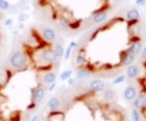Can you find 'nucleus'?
<instances>
[{
	"instance_id": "obj_1",
	"label": "nucleus",
	"mask_w": 146,
	"mask_h": 121,
	"mask_svg": "<svg viewBox=\"0 0 146 121\" xmlns=\"http://www.w3.org/2000/svg\"><path fill=\"white\" fill-rule=\"evenodd\" d=\"M26 61L27 59L25 54L21 51L15 52L10 59V63H11L12 66L16 68H21L24 67L26 63Z\"/></svg>"
},
{
	"instance_id": "obj_2",
	"label": "nucleus",
	"mask_w": 146,
	"mask_h": 121,
	"mask_svg": "<svg viewBox=\"0 0 146 121\" xmlns=\"http://www.w3.org/2000/svg\"><path fill=\"white\" fill-rule=\"evenodd\" d=\"M41 59L46 63L52 64L55 61L56 57H55V54H54L53 50H51V49H46L41 54Z\"/></svg>"
},
{
	"instance_id": "obj_3",
	"label": "nucleus",
	"mask_w": 146,
	"mask_h": 121,
	"mask_svg": "<svg viewBox=\"0 0 146 121\" xmlns=\"http://www.w3.org/2000/svg\"><path fill=\"white\" fill-rule=\"evenodd\" d=\"M133 105L135 109L137 110H144L146 108V95L140 94L136 96L134 99Z\"/></svg>"
},
{
	"instance_id": "obj_4",
	"label": "nucleus",
	"mask_w": 146,
	"mask_h": 121,
	"mask_svg": "<svg viewBox=\"0 0 146 121\" xmlns=\"http://www.w3.org/2000/svg\"><path fill=\"white\" fill-rule=\"evenodd\" d=\"M89 87L92 91L95 93H99V92H103L105 90V85L102 80H94L91 81Z\"/></svg>"
},
{
	"instance_id": "obj_5",
	"label": "nucleus",
	"mask_w": 146,
	"mask_h": 121,
	"mask_svg": "<svg viewBox=\"0 0 146 121\" xmlns=\"http://www.w3.org/2000/svg\"><path fill=\"white\" fill-rule=\"evenodd\" d=\"M136 96H137V93H136L135 88H134L133 86L127 87L123 91V97L128 101L134 100L136 98Z\"/></svg>"
},
{
	"instance_id": "obj_6",
	"label": "nucleus",
	"mask_w": 146,
	"mask_h": 121,
	"mask_svg": "<svg viewBox=\"0 0 146 121\" xmlns=\"http://www.w3.org/2000/svg\"><path fill=\"white\" fill-rule=\"evenodd\" d=\"M134 59H135V55L132 54L129 51H128L123 54L121 63L124 65V66H130L134 62Z\"/></svg>"
},
{
	"instance_id": "obj_7",
	"label": "nucleus",
	"mask_w": 146,
	"mask_h": 121,
	"mask_svg": "<svg viewBox=\"0 0 146 121\" xmlns=\"http://www.w3.org/2000/svg\"><path fill=\"white\" fill-rule=\"evenodd\" d=\"M60 107V100L56 97H52L48 101L47 107L51 111H56Z\"/></svg>"
},
{
	"instance_id": "obj_8",
	"label": "nucleus",
	"mask_w": 146,
	"mask_h": 121,
	"mask_svg": "<svg viewBox=\"0 0 146 121\" xmlns=\"http://www.w3.org/2000/svg\"><path fill=\"white\" fill-rule=\"evenodd\" d=\"M140 74V68L136 65H130L127 69V76L130 79H134Z\"/></svg>"
},
{
	"instance_id": "obj_9",
	"label": "nucleus",
	"mask_w": 146,
	"mask_h": 121,
	"mask_svg": "<svg viewBox=\"0 0 146 121\" xmlns=\"http://www.w3.org/2000/svg\"><path fill=\"white\" fill-rule=\"evenodd\" d=\"M45 96V89L42 87L36 89L33 93V101L34 102H40Z\"/></svg>"
},
{
	"instance_id": "obj_10",
	"label": "nucleus",
	"mask_w": 146,
	"mask_h": 121,
	"mask_svg": "<svg viewBox=\"0 0 146 121\" xmlns=\"http://www.w3.org/2000/svg\"><path fill=\"white\" fill-rule=\"evenodd\" d=\"M91 76V71L88 68H81L75 74V79L78 80H82L89 78Z\"/></svg>"
},
{
	"instance_id": "obj_11",
	"label": "nucleus",
	"mask_w": 146,
	"mask_h": 121,
	"mask_svg": "<svg viewBox=\"0 0 146 121\" xmlns=\"http://www.w3.org/2000/svg\"><path fill=\"white\" fill-rule=\"evenodd\" d=\"M43 38L48 42H54L56 39V34L54 31L51 29H46L42 33Z\"/></svg>"
},
{
	"instance_id": "obj_12",
	"label": "nucleus",
	"mask_w": 146,
	"mask_h": 121,
	"mask_svg": "<svg viewBox=\"0 0 146 121\" xmlns=\"http://www.w3.org/2000/svg\"><path fill=\"white\" fill-rule=\"evenodd\" d=\"M48 121H64V114L60 111H51Z\"/></svg>"
},
{
	"instance_id": "obj_13",
	"label": "nucleus",
	"mask_w": 146,
	"mask_h": 121,
	"mask_svg": "<svg viewBox=\"0 0 146 121\" xmlns=\"http://www.w3.org/2000/svg\"><path fill=\"white\" fill-rule=\"evenodd\" d=\"M56 78H57L56 74L54 72H50L46 73V75L44 76L43 80H44L45 84H47V85H51V84L55 83Z\"/></svg>"
},
{
	"instance_id": "obj_14",
	"label": "nucleus",
	"mask_w": 146,
	"mask_h": 121,
	"mask_svg": "<svg viewBox=\"0 0 146 121\" xmlns=\"http://www.w3.org/2000/svg\"><path fill=\"white\" fill-rule=\"evenodd\" d=\"M128 51L132 54H133L135 56V55H137L140 52V51H141V44H140V42H132V44L131 45Z\"/></svg>"
},
{
	"instance_id": "obj_15",
	"label": "nucleus",
	"mask_w": 146,
	"mask_h": 121,
	"mask_svg": "<svg viewBox=\"0 0 146 121\" xmlns=\"http://www.w3.org/2000/svg\"><path fill=\"white\" fill-rule=\"evenodd\" d=\"M103 99L107 101V102H110V101H112L114 100V97H115V93L113 89H105L103 91Z\"/></svg>"
},
{
	"instance_id": "obj_16",
	"label": "nucleus",
	"mask_w": 146,
	"mask_h": 121,
	"mask_svg": "<svg viewBox=\"0 0 146 121\" xmlns=\"http://www.w3.org/2000/svg\"><path fill=\"white\" fill-rule=\"evenodd\" d=\"M53 51H54V53L55 54L56 59L57 58H61L64 54V49L63 47V46L60 45V44L56 45L54 46V48L53 49Z\"/></svg>"
},
{
	"instance_id": "obj_17",
	"label": "nucleus",
	"mask_w": 146,
	"mask_h": 121,
	"mask_svg": "<svg viewBox=\"0 0 146 121\" xmlns=\"http://www.w3.org/2000/svg\"><path fill=\"white\" fill-rule=\"evenodd\" d=\"M126 16L129 20H137L140 17V13L136 9H132V10H130L127 13Z\"/></svg>"
},
{
	"instance_id": "obj_18",
	"label": "nucleus",
	"mask_w": 146,
	"mask_h": 121,
	"mask_svg": "<svg viewBox=\"0 0 146 121\" xmlns=\"http://www.w3.org/2000/svg\"><path fill=\"white\" fill-rule=\"evenodd\" d=\"M107 17V15L105 12H99L96 14L94 16H93V21L96 22V23H101L102 21H104Z\"/></svg>"
},
{
	"instance_id": "obj_19",
	"label": "nucleus",
	"mask_w": 146,
	"mask_h": 121,
	"mask_svg": "<svg viewBox=\"0 0 146 121\" xmlns=\"http://www.w3.org/2000/svg\"><path fill=\"white\" fill-rule=\"evenodd\" d=\"M72 73H73V72H72V70H71V69H68V70L63 71V72L60 74V76H59L60 80H63V81H64V80H67L68 79L72 77Z\"/></svg>"
},
{
	"instance_id": "obj_20",
	"label": "nucleus",
	"mask_w": 146,
	"mask_h": 121,
	"mask_svg": "<svg viewBox=\"0 0 146 121\" xmlns=\"http://www.w3.org/2000/svg\"><path fill=\"white\" fill-rule=\"evenodd\" d=\"M132 121H140V113L137 109H133L132 110Z\"/></svg>"
},
{
	"instance_id": "obj_21",
	"label": "nucleus",
	"mask_w": 146,
	"mask_h": 121,
	"mask_svg": "<svg viewBox=\"0 0 146 121\" xmlns=\"http://www.w3.org/2000/svg\"><path fill=\"white\" fill-rule=\"evenodd\" d=\"M87 62V59L85 58L84 55H82V54H79L78 56L76 57V63L77 64H84Z\"/></svg>"
},
{
	"instance_id": "obj_22",
	"label": "nucleus",
	"mask_w": 146,
	"mask_h": 121,
	"mask_svg": "<svg viewBox=\"0 0 146 121\" xmlns=\"http://www.w3.org/2000/svg\"><path fill=\"white\" fill-rule=\"evenodd\" d=\"M124 80H125V76L121 75V76H119L118 77H116L113 80V84L114 85H119V84H122L123 82H124Z\"/></svg>"
},
{
	"instance_id": "obj_23",
	"label": "nucleus",
	"mask_w": 146,
	"mask_h": 121,
	"mask_svg": "<svg viewBox=\"0 0 146 121\" xmlns=\"http://www.w3.org/2000/svg\"><path fill=\"white\" fill-rule=\"evenodd\" d=\"M9 7V3L6 0H0V8L3 10H6Z\"/></svg>"
},
{
	"instance_id": "obj_24",
	"label": "nucleus",
	"mask_w": 146,
	"mask_h": 121,
	"mask_svg": "<svg viewBox=\"0 0 146 121\" xmlns=\"http://www.w3.org/2000/svg\"><path fill=\"white\" fill-rule=\"evenodd\" d=\"M72 47H70V46H68L67 49L65 51V59H68L70 58L71 56V53H72Z\"/></svg>"
},
{
	"instance_id": "obj_25",
	"label": "nucleus",
	"mask_w": 146,
	"mask_h": 121,
	"mask_svg": "<svg viewBox=\"0 0 146 121\" xmlns=\"http://www.w3.org/2000/svg\"><path fill=\"white\" fill-rule=\"evenodd\" d=\"M67 84H68V85H69V86H73V85H75V78H72V77L69 78V79L67 80Z\"/></svg>"
},
{
	"instance_id": "obj_26",
	"label": "nucleus",
	"mask_w": 146,
	"mask_h": 121,
	"mask_svg": "<svg viewBox=\"0 0 146 121\" xmlns=\"http://www.w3.org/2000/svg\"><path fill=\"white\" fill-rule=\"evenodd\" d=\"M55 88H56V83H53V84H51L50 85V86H49V88H48V90L52 92V91L54 90Z\"/></svg>"
},
{
	"instance_id": "obj_27",
	"label": "nucleus",
	"mask_w": 146,
	"mask_h": 121,
	"mask_svg": "<svg viewBox=\"0 0 146 121\" xmlns=\"http://www.w3.org/2000/svg\"><path fill=\"white\" fill-rule=\"evenodd\" d=\"M141 58L144 60H146V47H144L143 50H142V52H141Z\"/></svg>"
},
{
	"instance_id": "obj_28",
	"label": "nucleus",
	"mask_w": 146,
	"mask_h": 121,
	"mask_svg": "<svg viewBox=\"0 0 146 121\" xmlns=\"http://www.w3.org/2000/svg\"><path fill=\"white\" fill-rule=\"evenodd\" d=\"M145 3V0H136L135 3L137 5H144Z\"/></svg>"
},
{
	"instance_id": "obj_29",
	"label": "nucleus",
	"mask_w": 146,
	"mask_h": 121,
	"mask_svg": "<svg viewBox=\"0 0 146 121\" xmlns=\"http://www.w3.org/2000/svg\"><path fill=\"white\" fill-rule=\"evenodd\" d=\"M12 23V19H8V20H7V21H5V24H6V25H10Z\"/></svg>"
},
{
	"instance_id": "obj_30",
	"label": "nucleus",
	"mask_w": 146,
	"mask_h": 121,
	"mask_svg": "<svg viewBox=\"0 0 146 121\" xmlns=\"http://www.w3.org/2000/svg\"><path fill=\"white\" fill-rule=\"evenodd\" d=\"M76 42H72L71 43H70V45H69V46L70 47H72V48H74V47H75L76 46Z\"/></svg>"
},
{
	"instance_id": "obj_31",
	"label": "nucleus",
	"mask_w": 146,
	"mask_h": 121,
	"mask_svg": "<svg viewBox=\"0 0 146 121\" xmlns=\"http://www.w3.org/2000/svg\"><path fill=\"white\" fill-rule=\"evenodd\" d=\"M38 115H35V116H33L31 119H30V121H37V119H38Z\"/></svg>"
},
{
	"instance_id": "obj_32",
	"label": "nucleus",
	"mask_w": 146,
	"mask_h": 121,
	"mask_svg": "<svg viewBox=\"0 0 146 121\" xmlns=\"http://www.w3.org/2000/svg\"><path fill=\"white\" fill-rule=\"evenodd\" d=\"M116 1H119V0H116Z\"/></svg>"
}]
</instances>
